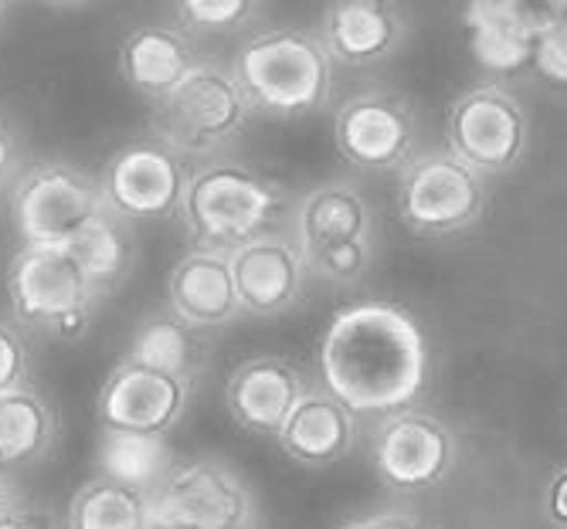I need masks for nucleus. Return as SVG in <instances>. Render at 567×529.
I'll list each match as a JSON object with an SVG mask.
<instances>
[{
    "instance_id": "9",
    "label": "nucleus",
    "mask_w": 567,
    "mask_h": 529,
    "mask_svg": "<svg viewBox=\"0 0 567 529\" xmlns=\"http://www.w3.org/2000/svg\"><path fill=\"white\" fill-rule=\"evenodd\" d=\"M157 529H255V496L225 458H184L150 492Z\"/></svg>"
},
{
    "instance_id": "23",
    "label": "nucleus",
    "mask_w": 567,
    "mask_h": 529,
    "mask_svg": "<svg viewBox=\"0 0 567 529\" xmlns=\"http://www.w3.org/2000/svg\"><path fill=\"white\" fill-rule=\"evenodd\" d=\"M126 356L150 363V366H161L167 374H177L197 384V377L204 374V363H208V346H204L200 333L190 330L184 320H177L171 309H161V312H150L136 326Z\"/></svg>"
},
{
    "instance_id": "15",
    "label": "nucleus",
    "mask_w": 567,
    "mask_h": 529,
    "mask_svg": "<svg viewBox=\"0 0 567 529\" xmlns=\"http://www.w3.org/2000/svg\"><path fill=\"white\" fill-rule=\"evenodd\" d=\"M309 391L313 387H309L306 374L292 360L276 353H259L241 360L228 374L225 407L241 432L279 438L289 414Z\"/></svg>"
},
{
    "instance_id": "20",
    "label": "nucleus",
    "mask_w": 567,
    "mask_h": 529,
    "mask_svg": "<svg viewBox=\"0 0 567 529\" xmlns=\"http://www.w3.org/2000/svg\"><path fill=\"white\" fill-rule=\"evenodd\" d=\"M333 65L368 69L388 62L408 38V18L388 0H337L320 18L317 31Z\"/></svg>"
},
{
    "instance_id": "3",
    "label": "nucleus",
    "mask_w": 567,
    "mask_h": 529,
    "mask_svg": "<svg viewBox=\"0 0 567 529\" xmlns=\"http://www.w3.org/2000/svg\"><path fill=\"white\" fill-rule=\"evenodd\" d=\"M286 204L282 187L241 160H204L190 170L181 204V225L194 248L235 251L276 231V218Z\"/></svg>"
},
{
    "instance_id": "34",
    "label": "nucleus",
    "mask_w": 567,
    "mask_h": 529,
    "mask_svg": "<svg viewBox=\"0 0 567 529\" xmlns=\"http://www.w3.org/2000/svg\"><path fill=\"white\" fill-rule=\"evenodd\" d=\"M24 502H28V499H24L18 479H14V471L0 468V516L11 512V509H18V506H24Z\"/></svg>"
},
{
    "instance_id": "28",
    "label": "nucleus",
    "mask_w": 567,
    "mask_h": 529,
    "mask_svg": "<svg viewBox=\"0 0 567 529\" xmlns=\"http://www.w3.org/2000/svg\"><path fill=\"white\" fill-rule=\"evenodd\" d=\"M534 72L544 82L567 89V8L564 4H544Z\"/></svg>"
},
{
    "instance_id": "18",
    "label": "nucleus",
    "mask_w": 567,
    "mask_h": 529,
    "mask_svg": "<svg viewBox=\"0 0 567 529\" xmlns=\"http://www.w3.org/2000/svg\"><path fill=\"white\" fill-rule=\"evenodd\" d=\"M123 82L150 98L164 102L204 59L197 55V41L177 21H150L133 28L116 51Z\"/></svg>"
},
{
    "instance_id": "33",
    "label": "nucleus",
    "mask_w": 567,
    "mask_h": 529,
    "mask_svg": "<svg viewBox=\"0 0 567 529\" xmlns=\"http://www.w3.org/2000/svg\"><path fill=\"white\" fill-rule=\"evenodd\" d=\"M18 164H21V149L11 133V126L0 120V190L8 187V180H18Z\"/></svg>"
},
{
    "instance_id": "24",
    "label": "nucleus",
    "mask_w": 567,
    "mask_h": 529,
    "mask_svg": "<svg viewBox=\"0 0 567 529\" xmlns=\"http://www.w3.org/2000/svg\"><path fill=\"white\" fill-rule=\"evenodd\" d=\"M65 529H157L150 492L95 475L69 502Z\"/></svg>"
},
{
    "instance_id": "13",
    "label": "nucleus",
    "mask_w": 567,
    "mask_h": 529,
    "mask_svg": "<svg viewBox=\"0 0 567 529\" xmlns=\"http://www.w3.org/2000/svg\"><path fill=\"white\" fill-rule=\"evenodd\" d=\"M333 143L347 164L360 170H401L419 156V116L404 95L368 89L340 102Z\"/></svg>"
},
{
    "instance_id": "19",
    "label": "nucleus",
    "mask_w": 567,
    "mask_h": 529,
    "mask_svg": "<svg viewBox=\"0 0 567 529\" xmlns=\"http://www.w3.org/2000/svg\"><path fill=\"white\" fill-rule=\"evenodd\" d=\"M167 309L197 333L235 323L241 302L231 276V255L212 248L184 251L167 279Z\"/></svg>"
},
{
    "instance_id": "7",
    "label": "nucleus",
    "mask_w": 567,
    "mask_h": 529,
    "mask_svg": "<svg viewBox=\"0 0 567 529\" xmlns=\"http://www.w3.org/2000/svg\"><path fill=\"white\" fill-rule=\"evenodd\" d=\"M106 210L99 177L72 160H38L11 187L21 248H69Z\"/></svg>"
},
{
    "instance_id": "8",
    "label": "nucleus",
    "mask_w": 567,
    "mask_h": 529,
    "mask_svg": "<svg viewBox=\"0 0 567 529\" xmlns=\"http://www.w3.org/2000/svg\"><path fill=\"white\" fill-rule=\"evenodd\" d=\"M398 215L422 238H449L489 210L486 177L449 149H425L398 170Z\"/></svg>"
},
{
    "instance_id": "29",
    "label": "nucleus",
    "mask_w": 567,
    "mask_h": 529,
    "mask_svg": "<svg viewBox=\"0 0 567 529\" xmlns=\"http://www.w3.org/2000/svg\"><path fill=\"white\" fill-rule=\"evenodd\" d=\"M31 343L28 330H21L14 320H0V397L31 384Z\"/></svg>"
},
{
    "instance_id": "4",
    "label": "nucleus",
    "mask_w": 567,
    "mask_h": 529,
    "mask_svg": "<svg viewBox=\"0 0 567 529\" xmlns=\"http://www.w3.org/2000/svg\"><path fill=\"white\" fill-rule=\"evenodd\" d=\"M292 238L313 276L357 286L374 261V207L353 180H323L299 197Z\"/></svg>"
},
{
    "instance_id": "12",
    "label": "nucleus",
    "mask_w": 567,
    "mask_h": 529,
    "mask_svg": "<svg viewBox=\"0 0 567 529\" xmlns=\"http://www.w3.org/2000/svg\"><path fill=\"white\" fill-rule=\"evenodd\" d=\"M194 397V384L161 366L123 356L95 397V421L102 435L164 438L181 425Z\"/></svg>"
},
{
    "instance_id": "31",
    "label": "nucleus",
    "mask_w": 567,
    "mask_h": 529,
    "mask_svg": "<svg viewBox=\"0 0 567 529\" xmlns=\"http://www.w3.org/2000/svg\"><path fill=\"white\" fill-rule=\"evenodd\" d=\"M337 529H439L429 519L415 516V512H404V509H388V512H371V516H360L350 519Z\"/></svg>"
},
{
    "instance_id": "6",
    "label": "nucleus",
    "mask_w": 567,
    "mask_h": 529,
    "mask_svg": "<svg viewBox=\"0 0 567 529\" xmlns=\"http://www.w3.org/2000/svg\"><path fill=\"white\" fill-rule=\"evenodd\" d=\"M251 110L235 82L231 65L204 59L164 102L150 113V136L164 139L184 160H215L235 136H241Z\"/></svg>"
},
{
    "instance_id": "2",
    "label": "nucleus",
    "mask_w": 567,
    "mask_h": 529,
    "mask_svg": "<svg viewBox=\"0 0 567 529\" xmlns=\"http://www.w3.org/2000/svg\"><path fill=\"white\" fill-rule=\"evenodd\" d=\"M235 82L251 113L292 120L323 110L333 89V59L309 28H262L248 34L235 59Z\"/></svg>"
},
{
    "instance_id": "26",
    "label": "nucleus",
    "mask_w": 567,
    "mask_h": 529,
    "mask_svg": "<svg viewBox=\"0 0 567 529\" xmlns=\"http://www.w3.org/2000/svg\"><path fill=\"white\" fill-rule=\"evenodd\" d=\"M174 455L164 438H130V435H102L99 445V475L116 483L153 492L171 471Z\"/></svg>"
},
{
    "instance_id": "25",
    "label": "nucleus",
    "mask_w": 567,
    "mask_h": 529,
    "mask_svg": "<svg viewBox=\"0 0 567 529\" xmlns=\"http://www.w3.org/2000/svg\"><path fill=\"white\" fill-rule=\"evenodd\" d=\"M72 258L79 261L82 276L92 282V289L99 292V299H106L110 292H116L136 261V245H133V231L123 218H116L113 210L99 215L72 245H69Z\"/></svg>"
},
{
    "instance_id": "22",
    "label": "nucleus",
    "mask_w": 567,
    "mask_h": 529,
    "mask_svg": "<svg viewBox=\"0 0 567 529\" xmlns=\"http://www.w3.org/2000/svg\"><path fill=\"white\" fill-rule=\"evenodd\" d=\"M59 435V414L34 384L0 397V468L21 471L41 465L55 452Z\"/></svg>"
},
{
    "instance_id": "5",
    "label": "nucleus",
    "mask_w": 567,
    "mask_h": 529,
    "mask_svg": "<svg viewBox=\"0 0 567 529\" xmlns=\"http://www.w3.org/2000/svg\"><path fill=\"white\" fill-rule=\"evenodd\" d=\"M8 302L21 330L75 343L102 299L69 248H18L8 264Z\"/></svg>"
},
{
    "instance_id": "16",
    "label": "nucleus",
    "mask_w": 567,
    "mask_h": 529,
    "mask_svg": "<svg viewBox=\"0 0 567 529\" xmlns=\"http://www.w3.org/2000/svg\"><path fill=\"white\" fill-rule=\"evenodd\" d=\"M228 255H231V276H235L241 312L279 315L302 299L309 264L292 235L266 231Z\"/></svg>"
},
{
    "instance_id": "32",
    "label": "nucleus",
    "mask_w": 567,
    "mask_h": 529,
    "mask_svg": "<svg viewBox=\"0 0 567 529\" xmlns=\"http://www.w3.org/2000/svg\"><path fill=\"white\" fill-rule=\"evenodd\" d=\"M0 529H59V526H55V516H51L44 506L24 502V506L0 516Z\"/></svg>"
},
{
    "instance_id": "27",
    "label": "nucleus",
    "mask_w": 567,
    "mask_h": 529,
    "mask_svg": "<svg viewBox=\"0 0 567 529\" xmlns=\"http://www.w3.org/2000/svg\"><path fill=\"white\" fill-rule=\"evenodd\" d=\"M259 14L251 0H187L174 8V21L190 34H212V31H238L248 28Z\"/></svg>"
},
{
    "instance_id": "14",
    "label": "nucleus",
    "mask_w": 567,
    "mask_h": 529,
    "mask_svg": "<svg viewBox=\"0 0 567 529\" xmlns=\"http://www.w3.org/2000/svg\"><path fill=\"white\" fill-rule=\"evenodd\" d=\"M371 458L384 486L398 492H425L452 475L458 442L439 414L404 407L374 428Z\"/></svg>"
},
{
    "instance_id": "30",
    "label": "nucleus",
    "mask_w": 567,
    "mask_h": 529,
    "mask_svg": "<svg viewBox=\"0 0 567 529\" xmlns=\"http://www.w3.org/2000/svg\"><path fill=\"white\" fill-rule=\"evenodd\" d=\"M540 512L550 529H567V465H560L540 496Z\"/></svg>"
},
{
    "instance_id": "21",
    "label": "nucleus",
    "mask_w": 567,
    "mask_h": 529,
    "mask_svg": "<svg viewBox=\"0 0 567 529\" xmlns=\"http://www.w3.org/2000/svg\"><path fill=\"white\" fill-rule=\"evenodd\" d=\"M353 438L357 414L347 404H340L330 391L313 387L296 404L276 442L296 465L330 468L353 448Z\"/></svg>"
},
{
    "instance_id": "10",
    "label": "nucleus",
    "mask_w": 567,
    "mask_h": 529,
    "mask_svg": "<svg viewBox=\"0 0 567 529\" xmlns=\"http://www.w3.org/2000/svg\"><path fill=\"white\" fill-rule=\"evenodd\" d=\"M445 143L449 153L483 177L513 170L530 143L524 102L496 82L466 89L445 113Z\"/></svg>"
},
{
    "instance_id": "35",
    "label": "nucleus",
    "mask_w": 567,
    "mask_h": 529,
    "mask_svg": "<svg viewBox=\"0 0 567 529\" xmlns=\"http://www.w3.org/2000/svg\"><path fill=\"white\" fill-rule=\"evenodd\" d=\"M8 14H11V8H8V4H0V24L8 21Z\"/></svg>"
},
{
    "instance_id": "1",
    "label": "nucleus",
    "mask_w": 567,
    "mask_h": 529,
    "mask_svg": "<svg viewBox=\"0 0 567 529\" xmlns=\"http://www.w3.org/2000/svg\"><path fill=\"white\" fill-rule=\"evenodd\" d=\"M320 381L353 414H398L429 384V336L408 309L368 299L340 309L323 330Z\"/></svg>"
},
{
    "instance_id": "11",
    "label": "nucleus",
    "mask_w": 567,
    "mask_h": 529,
    "mask_svg": "<svg viewBox=\"0 0 567 529\" xmlns=\"http://www.w3.org/2000/svg\"><path fill=\"white\" fill-rule=\"evenodd\" d=\"M190 167L157 136H140L120 146L99 177L102 200L116 218L133 221H167L181 215Z\"/></svg>"
},
{
    "instance_id": "17",
    "label": "nucleus",
    "mask_w": 567,
    "mask_h": 529,
    "mask_svg": "<svg viewBox=\"0 0 567 529\" xmlns=\"http://www.w3.org/2000/svg\"><path fill=\"white\" fill-rule=\"evenodd\" d=\"M466 31L476 65L493 79H520L534 72L544 4L527 0H476L466 8Z\"/></svg>"
}]
</instances>
